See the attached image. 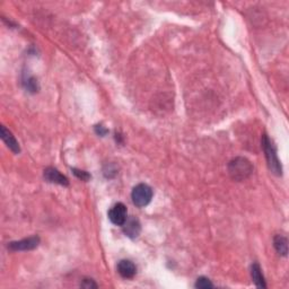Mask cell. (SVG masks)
<instances>
[{"label": "cell", "mask_w": 289, "mask_h": 289, "mask_svg": "<svg viewBox=\"0 0 289 289\" xmlns=\"http://www.w3.org/2000/svg\"><path fill=\"white\" fill-rule=\"evenodd\" d=\"M25 85H26V88L28 89V92L35 93L38 92L39 86H38V81L34 77H28L27 81L25 82Z\"/></svg>", "instance_id": "13"}, {"label": "cell", "mask_w": 289, "mask_h": 289, "mask_svg": "<svg viewBox=\"0 0 289 289\" xmlns=\"http://www.w3.org/2000/svg\"><path fill=\"white\" fill-rule=\"evenodd\" d=\"M72 172H74V174L82 181H88L90 179V175L86 171H82V169L78 168H72Z\"/></svg>", "instance_id": "14"}, {"label": "cell", "mask_w": 289, "mask_h": 289, "mask_svg": "<svg viewBox=\"0 0 289 289\" xmlns=\"http://www.w3.org/2000/svg\"><path fill=\"white\" fill-rule=\"evenodd\" d=\"M251 276H252L253 283H254L256 287L267 288L265 277H263L261 267L259 266V263H253L251 266Z\"/></svg>", "instance_id": "10"}, {"label": "cell", "mask_w": 289, "mask_h": 289, "mask_svg": "<svg viewBox=\"0 0 289 289\" xmlns=\"http://www.w3.org/2000/svg\"><path fill=\"white\" fill-rule=\"evenodd\" d=\"M228 173L234 181L242 182L252 175L253 165L248 158L235 157L228 163Z\"/></svg>", "instance_id": "1"}, {"label": "cell", "mask_w": 289, "mask_h": 289, "mask_svg": "<svg viewBox=\"0 0 289 289\" xmlns=\"http://www.w3.org/2000/svg\"><path fill=\"white\" fill-rule=\"evenodd\" d=\"M95 131H96V133L97 135H100V136H105L106 133H107V130L106 129H104L102 125H96L95 126Z\"/></svg>", "instance_id": "16"}, {"label": "cell", "mask_w": 289, "mask_h": 289, "mask_svg": "<svg viewBox=\"0 0 289 289\" xmlns=\"http://www.w3.org/2000/svg\"><path fill=\"white\" fill-rule=\"evenodd\" d=\"M153 189H151L148 184H138V186L133 187L131 192V199L133 205L139 208L146 207V206L150 204L151 199H153Z\"/></svg>", "instance_id": "3"}, {"label": "cell", "mask_w": 289, "mask_h": 289, "mask_svg": "<svg viewBox=\"0 0 289 289\" xmlns=\"http://www.w3.org/2000/svg\"><path fill=\"white\" fill-rule=\"evenodd\" d=\"M122 229H124V233L126 236L130 238H136L139 236L140 232H142V225H140V222L135 217H131V218H126L125 223L122 225Z\"/></svg>", "instance_id": "6"}, {"label": "cell", "mask_w": 289, "mask_h": 289, "mask_svg": "<svg viewBox=\"0 0 289 289\" xmlns=\"http://www.w3.org/2000/svg\"><path fill=\"white\" fill-rule=\"evenodd\" d=\"M44 179L50 183H56L60 184V186H69V181L66 178V176L61 174V173L58 171L57 168L54 167H48L44 169Z\"/></svg>", "instance_id": "7"}, {"label": "cell", "mask_w": 289, "mask_h": 289, "mask_svg": "<svg viewBox=\"0 0 289 289\" xmlns=\"http://www.w3.org/2000/svg\"><path fill=\"white\" fill-rule=\"evenodd\" d=\"M0 132H1V139L5 142L7 147H8L14 154H20L21 153L20 144H18L15 137L13 136V133L3 125L0 126Z\"/></svg>", "instance_id": "9"}, {"label": "cell", "mask_w": 289, "mask_h": 289, "mask_svg": "<svg viewBox=\"0 0 289 289\" xmlns=\"http://www.w3.org/2000/svg\"><path fill=\"white\" fill-rule=\"evenodd\" d=\"M82 287L84 288H97V284L93 279H88V278H85L81 284Z\"/></svg>", "instance_id": "15"}, {"label": "cell", "mask_w": 289, "mask_h": 289, "mask_svg": "<svg viewBox=\"0 0 289 289\" xmlns=\"http://www.w3.org/2000/svg\"><path fill=\"white\" fill-rule=\"evenodd\" d=\"M39 244H40V237L31 236L21 241L10 242L8 244V248L12 251H31L38 248Z\"/></svg>", "instance_id": "5"}, {"label": "cell", "mask_w": 289, "mask_h": 289, "mask_svg": "<svg viewBox=\"0 0 289 289\" xmlns=\"http://www.w3.org/2000/svg\"><path fill=\"white\" fill-rule=\"evenodd\" d=\"M273 247L278 252V254L287 256L288 254V240L284 235H276L273 237Z\"/></svg>", "instance_id": "11"}, {"label": "cell", "mask_w": 289, "mask_h": 289, "mask_svg": "<svg viewBox=\"0 0 289 289\" xmlns=\"http://www.w3.org/2000/svg\"><path fill=\"white\" fill-rule=\"evenodd\" d=\"M262 147L265 150L267 163H268V167L271 173H273L277 176L283 175V166H281V163L278 158L277 148L272 140L267 135L262 136Z\"/></svg>", "instance_id": "2"}, {"label": "cell", "mask_w": 289, "mask_h": 289, "mask_svg": "<svg viewBox=\"0 0 289 289\" xmlns=\"http://www.w3.org/2000/svg\"><path fill=\"white\" fill-rule=\"evenodd\" d=\"M126 218H128V211H126V207L122 202H118L108 211V219L111 220L112 224L117 226L124 225Z\"/></svg>", "instance_id": "4"}, {"label": "cell", "mask_w": 289, "mask_h": 289, "mask_svg": "<svg viewBox=\"0 0 289 289\" xmlns=\"http://www.w3.org/2000/svg\"><path fill=\"white\" fill-rule=\"evenodd\" d=\"M194 287L200 288V289H208V288H214V285H212V283L208 279V278L200 277L197 279Z\"/></svg>", "instance_id": "12"}, {"label": "cell", "mask_w": 289, "mask_h": 289, "mask_svg": "<svg viewBox=\"0 0 289 289\" xmlns=\"http://www.w3.org/2000/svg\"><path fill=\"white\" fill-rule=\"evenodd\" d=\"M118 272L120 276L124 279H131L136 276L137 273V267L135 263L130 260H121L118 263Z\"/></svg>", "instance_id": "8"}]
</instances>
